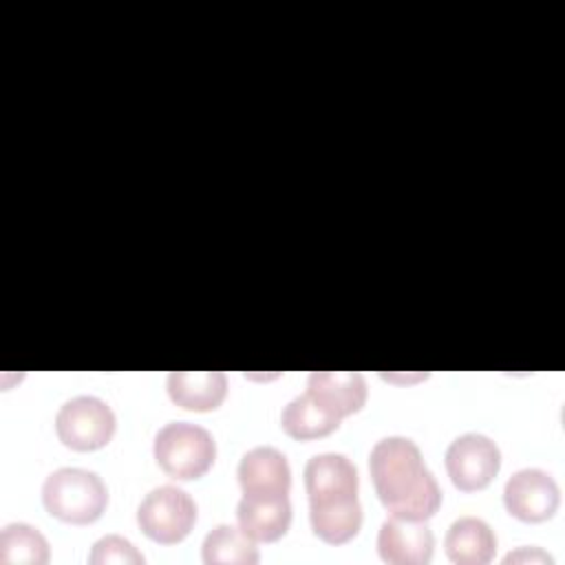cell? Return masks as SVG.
I'll return each instance as SVG.
<instances>
[{
  "label": "cell",
  "instance_id": "cell-12",
  "mask_svg": "<svg viewBox=\"0 0 565 565\" xmlns=\"http://www.w3.org/2000/svg\"><path fill=\"white\" fill-rule=\"evenodd\" d=\"M307 393L338 417H347L366 404V380L358 371H311Z\"/></svg>",
  "mask_w": 565,
  "mask_h": 565
},
{
  "label": "cell",
  "instance_id": "cell-10",
  "mask_svg": "<svg viewBox=\"0 0 565 565\" xmlns=\"http://www.w3.org/2000/svg\"><path fill=\"white\" fill-rule=\"evenodd\" d=\"M236 477L243 494H287L291 486L289 461L274 446L247 450L238 461Z\"/></svg>",
  "mask_w": 565,
  "mask_h": 565
},
{
  "label": "cell",
  "instance_id": "cell-11",
  "mask_svg": "<svg viewBox=\"0 0 565 565\" xmlns=\"http://www.w3.org/2000/svg\"><path fill=\"white\" fill-rule=\"evenodd\" d=\"M358 468L342 452H320L313 455L305 466V488L309 503L353 497L358 494Z\"/></svg>",
  "mask_w": 565,
  "mask_h": 565
},
{
  "label": "cell",
  "instance_id": "cell-16",
  "mask_svg": "<svg viewBox=\"0 0 565 565\" xmlns=\"http://www.w3.org/2000/svg\"><path fill=\"white\" fill-rule=\"evenodd\" d=\"M342 417L324 408L307 391L285 404L280 413L282 430L294 439H318L338 430Z\"/></svg>",
  "mask_w": 565,
  "mask_h": 565
},
{
  "label": "cell",
  "instance_id": "cell-2",
  "mask_svg": "<svg viewBox=\"0 0 565 565\" xmlns=\"http://www.w3.org/2000/svg\"><path fill=\"white\" fill-rule=\"evenodd\" d=\"M42 503L51 516L64 523L86 525L97 521L106 510L108 490L93 470L57 468L42 483Z\"/></svg>",
  "mask_w": 565,
  "mask_h": 565
},
{
  "label": "cell",
  "instance_id": "cell-18",
  "mask_svg": "<svg viewBox=\"0 0 565 565\" xmlns=\"http://www.w3.org/2000/svg\"><path fill=\"white\" fill-rule=\"evenodd\" d=\"M51 558L49 541L29 523H7L0 530V563L4 565H44Z\"/></svg>",
  "mask_w": 565,
  "mask_h": 565
},
{
  "label": "cell",
  "instance_id": "cell-6",
  "mask_svg": "<svg viewBox=\"0 0 565 565\" xmlns=\"http://www.w3.org/2000/svg\"><path fill=\"white\" fill-rule=\"evenodd\" d=\"M501 468L499 446L483 433H463L446 448V470L455 488L475 492L486 488Z\"/></svg>",
  "mask_w": 565,
  "mask_h": 565
},
{
  "label": "cell",
  "instance_id": "cell-17",
  "mask_svg": "<svg viewBox=\"0 0 565 565\" xmlns=\"http://www.w3.org/2000/svg\"><path fill=\"white\" fill-rule=\"evenodd\" d=\"M201 558L207 565L236 563V565H254L260 561L256 541L249 539L241 527L221 523L210 530L201 545Z\"/></svg>",
  "mask_w": 565,
  "mask_h": 565
},
{
  "label": "cell",
  "instance_id": "cell-19",
  "mask_svg": "<svg viewBox=\"0 0 565 565\" xmlns=\"http://www.w3.org/2000/svg\"><path fill=\"white\" fill-rule=\"evenodd\" d=\"M143 554L119 534L102 536L88 554L90 565H143Z\"/></svg>",
  "mask_w": 565,
  "mask_h": 565
},
{
  "label": "cell",
  "instance_id": "cell-20",
  "mask_svg": "<svg viewBox=\"0 0 565 565\" xmlns=\"http://www.w3.org/2000/svg\"><path fill=\"white\" fill-rule=\"evenodd\" d=\"M503 563L510 565V563H530V565H554V558L543 552L541 547H519L514 552H508L503 556Z\"/></svg>",
  "mask_w": 565,
  "mask_h": 565
},
{
  "label": "cell",
  "instance_id": "cell-3",
  "mask_svg": "<svg viewBox=\"0 0 565 565\" xmlns=\"http://www.w3.org/2000/svg\"><path fill=\"white\" fill-rule=\"evenodd\" d=\"M159 468L179 481L203 477L216 459V441L210 430L190 422L163 424L152 444Z\"/></svg>",
  "mask_w": 565,
  "mask_h": 565
},
{
  "label": "cell",
  "instance_id": "cell-9",
  "mask_svg": "<svg viewBox=\"0 0 565 565\" xmlns=\"http://www.w3.org/2000/svg\"><path fill=\"white\" fill-rule=\"evenodd\" d=\"M236 519L238 527L256 543H274L291 525V501L287 494H243Z\"/></svg>",
  "mask_w": 565,
  "mask_h": 565
},
{
  "label": "cell",
  "instance_id": "cell-5",
  "mask_svg": "<svg viewBox=\"0 0 565 565\" xmlns=\"http://www.w3.org/2000/svg\"><path fill=\"white\" fill-rule=\"evenodd\" d=\"M117 428L113 408L95 395L66 399L55 415V433L66 448L90 452L104 448Z\"/></svg>",
  "mask_w": 565,
  "mask_h": 565
},
{
  "label": "cell",
  "instance_id": "cell-14",
  "mask_svg": "<svg viewBox=\"0 0 565 565\" xmlns=\"http://www.w3.org/2000/svg\"><path fill=\"white\" fill-rule=\"evenodd\" d=\"M309 521L313 534L329 545L351 541L362 527V505L358 494L309 503Z\"/></svg>",
  "mask_w": 565,
  "mask_h": 565
},
{
  "label": "cell",
  "instance_id": "cell-15",
  "mask_svg": "<svg viewBox=\"0 0 565 565\" xmlns=\"http://www.w3.org/2000/svg\"><path fill=\"white\" fill-rule=\"evenodd\" d=\"M444 547L457 565H486L494 558L497 534L483 519L461 516L450 523Z\"/></svg>",
  "mask_w": 565,
  "mask_h": 565
},
{
  "label": "cell",
  "instance_id": "cell-1",
  "mask_svg": "<svg viewBox=\"0 0 565 565\" xmlns=\"http://www.w3.org/2000/svg\"><path fill=\"white\" fill-rule=\"evenodd\" d=\"M369 472L382 505L404 519H430L441 505V490L426 468L419 446L408 437H384L369 455Z\"/></svg>",
  "mask_w": 565,
  "mask_h": 565
},
{
  "label": "cell",
  "instance_id": "cell-13",
  "mask_svg": "<svg viewBox=\"0 0 565 565\" xmlns=\"http://www.w3.org/2000/svg\"><path fill=\"white\" fill-rule=\"evenodd\" d=\"M170 399L185 411H216L227 393L223 371H172L166 380Z\"/></svg>",
  "mask_w": 565,
  "mask_h": 565
},
{
  "label": "cell",
  "instance_id": "cell-8",
  "mask_svg": "<svg viewBox=\"0 0 565 565\" xmlns=\"http://www.w3.org/2000/svg\"><path fill=\"white\" fill-rule=\"evenodd\" d=\"M435 536L426 521L391 514L377 532V554L388 565H424L433 558Z\"/></svg>",
  "mask_w": 565,
  "mask_h": 565
},
{
  "label": "cell",
  "instance_id": "cell-7",
  "mask_svg": "<svg viewBox=\"0 0 565 565\" xmlns=\"http://www.w3.org/2000/svg\"><path fill=\"white\" fill-rule=\"evenodd\" d=\"M503 503L519 521L541 523L556 514L561 488L550 472L541 468H521L505 481Z\"/></svg>",
  "mask_w": 565,
  "mask_h": 565
},
{
  "label": "cell",
  "instance_id": "cell-4",
  "mask_svg": "<svg viewBox=\"0 0 565 565\" xmlns=\"http://www.w3.org/2000/svg\"><path fill=\"white\" fill-rule=\"evenodd\" d=\"M137 523L150 541L172 545L183 541L194 527L196 503L177 486H157L141 499Z\"/></svg>",
  "mask_w": 565,
  "mask_h": 565
}]
</instances>
